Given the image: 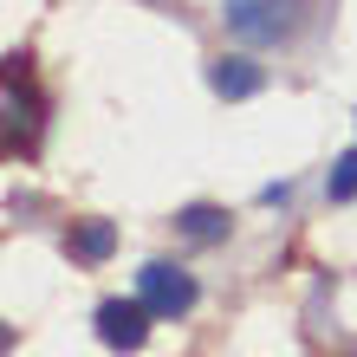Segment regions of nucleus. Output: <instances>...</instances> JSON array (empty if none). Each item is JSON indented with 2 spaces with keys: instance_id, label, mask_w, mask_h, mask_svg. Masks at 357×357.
<instances>
[{
  "instance_id": "obj_7",
  "label": "nucleus",
  "mask_w": 357,
  "mask_h": 357,
  "mask_svg": "<svg viewBox=\"0 0 357 357\" xmlns=\"http://www.w3.org/2000/svg\"><path fill=\"white\" fill-rule=\"evenodd\" d=\"M325 195H331V202H351V195H357V150H344L338 162H331V176H325Z\"/></svg>"
},
{
  "instance_id": "obj_5",
  "label": "nucleus",
  "mask_w": 357,
  "mask_h": 357,
  "mask_svg": "<svg viewBox=\"0 0 357 357\" xmlns=\"http://www.w3.org/2000/svg\"><path fill=\"white\" fill-rule=\"evenodd\" d=\"M176 227H182L188 241H221L227 234V215H221V208H208V202H195V208H182V215H176Z\"/></svg>"
},
{
  "instance_id": "obj_3",
  "label": "nucleus",
  "mask_w": 357,
  "mask_h": 357,
  "mask_svg": "<svg viewBox=\"0 0 357 357\" xmlns=\"http://www.w3.org/2000/svg\"><path fill=\"white\" fill-rule=\"evenodd\" d=\"M150 319H156V312L143 305V299H104L98 305V338L111 344V351H143Z\"/></svg>"
},
{
  "instance_id": "obj_2",
  "label": "nucleus",
  "mask_w": 357,
  "mask_h": 357,
  "mask_svg": "<svg viewBox=\"0 0 357 357\" xmlns=\"http://www.w3.org/2000/svg\"><path fill=\"white\" fill-rule=\"evenodd\" d=\"M137 299L156 312V319H176V312H188L195 305V280L188 273H176V266H162V260H150L137 273Z\"/></svg>"
},
{
  "instance_id": "obj_1",
  "label": "nucleus",
  "mask_w": 357,
  "mask_h": 357,
  "mask_svg": "<svg viewBox=\"0 0 357 357\" xmlns=\"http://www.w3.org/2000/svg\"><path fill=\"white\" fill-rule=\"evenodd\" d=\"M299 13H305V0H227L221 7L227 33L241 46H280V39H292L299 33Z\"/></svg>"
},
{
  "instance_id": "obj_4",
  "label": "nucleus",
  "mask_w": 357,
  "mask_h": 357,
  "mask_svg": "<svg viewBox=\"0 0 357 357\" xmlns=\"http://www.w3.org/2000/svg\"><path fill=\"white\" fill-rule=\"evenodd\" d=\"M208 85H215L221 98H254L266 85V72L254 66V59H215V66H208Z\"/></svg>"
},
{
  "instance_id": "obj_6",
  "label": "nucleus",
  "mask_w": 357,
  "mask_h": 357,
  "mask_svg": "<svg viewBox=\"0 0 357 357\" xmlns=\"http://www.w3.org/2000/svg\"><path fill=\"white\" fill-rule=\"evenodd\" d=\"M111 247H117V227H111V221H85V227L72 234V254H78V260H104Z\"/></svg>"
}]
</instances>
